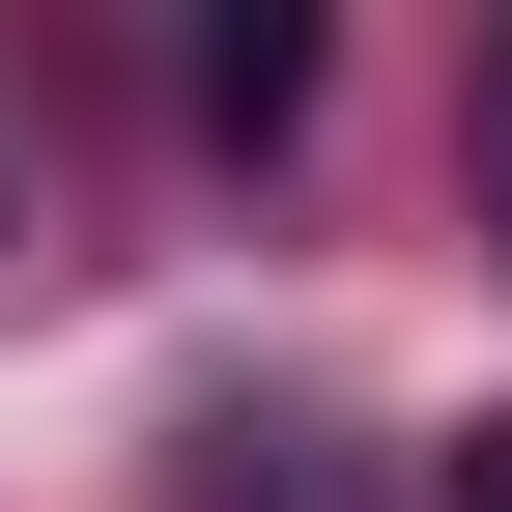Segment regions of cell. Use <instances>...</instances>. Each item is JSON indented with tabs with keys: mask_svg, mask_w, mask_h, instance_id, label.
Masks as SVG:
<instances>
[{
	"mask_svg": "<svg viewBox=\"0 0 512 512\" xmlns=\"http://www.w3.org/2000/svg\"><path fill=\"white\" fill-rule=\"evenodd\" d=\"M200 114L285 143V114H313V0H228V29H200Z\"/></svg>",
	"mask_w": 512,
	"mask_h": 512,
	"instance_id": "6da1fadb",
	"label": "cell"
},
{
	"mask_svg": "<svg viewBox=\"0 0 512 512\" xmlns=\"http://www.w3.org/2000/svg\"><path fill=\"white\" fill-rule=\"evenodd\" d=\"M484 171H512V29H484Z\"/></svg>",
	"mask_w": 512,
	"mask_h": 512,
	"instance_id": "3957f363",
	"label": "cell"
},
{
	"mask_svg": "<svg viewBox=\"0 0 512 512\" xmlns=\"http://www.w3.org/2000/svg\"><path fill=\"white\" fill-rule=\"evenodd\" d=\"M456 512H512V399H484V427H456Z\"/></svg>",
	"mask_w": 512,
	"mask_h": 512,
	"instance_id": "7a4b0ae2",
	"label": "cell"
}]
</instances>
